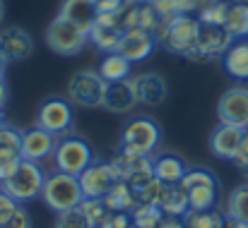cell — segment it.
I'll list each match as a JSON object with an SVG mask.
<instances>
[{
    "label": "cell",
    "instance_id": "obj_1",
    "mask_svg": "<svg viewBox=\"0 0 248 228\" xmlns=\"http://www.w3.org/2000/svg\"><path fill=\"white\" fill-rule=\"evenodd\" d=\"M198 36H200V19L195 14H178L173 19H164L162 27L155 31L157 43H162L166 51L188 58L198 51Z\"/></svg>",
    "mask_w": 248,
    "mask_h": 228
},
{
    "label": "cell",
    "instance_id": "obj_2",
    "mask_svg": "<svg viewBox=\"0 0 248 228\" xmlns=\"http://www.w3.org/2000/svg\"><path fill=\"white\" fill-rule=\"evenodd\" d=\"M41 200H44V204H46L48 209H53V212H58V214L70 212V209H78L84 202V192H82V185H80V178H78V175H70V173L53 171L51 175H46Z\"/></svg>",
    "mask_w": 248,
    "mask_h": 228
},
{
    "label": "cell",
    "instance_id": "obj_3",
    "mask_svg": "<svg viewBox=\"0 0 248 228\" xmlns=\"http://www.w3.org/2000/svg\"><path fill=\"white\" fill-rule=\"evenodd\" d=\"M44 183H46V171L41 168V163H34V161L22 158V163L0 183V187H2L15 202L27 204V202L41 197Z\"/></svg>",
    "mask_w": 248,
    "mask_h": 228
},
{
    "label": "cell",
    "instance_id": "obj_4",
    "mask_svg": "<svg viewBox=\"0 0 248 228\" xmlns=\"http://www.w3.org/2000/svg\"><path fill=\"white\" fill-rule=\"evenodd\" d=\"M94 163V149L92 144L78 137V135H65L58 140V147L53 152V166L61 173H70V175H82L84 171Z\"/></svg>",
    "mask_w": 248,
    "mask_h": 228
},
{
    "label": "cell",
    "instance_id": "obj_5",
    "mask_svg": "<svg viewBox=\"0 0 248 228\" xmlns=\"http://www.w3.org/2000/svg\"><path fill=\"white\" fill-rule=\"evenodd\" d=\"M159 140H162V128L152 118L140 115V118H133L123 128L121 149L130 154H140V156H155Z\"/></svg>",
    "mask_w": 248,
    "mask_h": 228
},
{
    "label": "cell",
    "instance_id": "obj_6",
    "mask_svg": "<svg viewBox=\"0 0 248 228\" xmlns=\"http://www.w3.org/2000/svg\"><path fill=\"white\" fill-rule=\"evenodd\" d=\"M106 82L99 75V70H80L68 79L65 84V99L78 108H101Z\"/></svg>",
    "mask_w": 248,
    "mask_h": 228
},
{
    "label": "cell",
    "instance_id": "obj_7",
    "mask_svg": "<svg viewBox=\"0 0 248 228\" xmlns=\"http://www.w3.org/2000/svg\"><path fill=\"white\" fill-rule=\"evenodd\" d=\"M87 41H89V34L63 17H56L46 27V46L58 56H78Z\"/></svg>",
    "mask_w": 248,
    "mask_h": 228
},
{
    "label": "cell",
    "instance_id": "obj_8",
    "mask_svg": "<svg viewBox=\"0 0 248 228\" xmlns=\"http://www.w3.org/2000/svg\"><path fill=\"white\" fill-rule=\"evenodd\" d=\"M118 183H121V175L111 161H94L80 175L84 197H94V200H104Z\"/></svg>",
    "mask_w": 248,
    "mask_h": 228
},
{
    "label": "cell",
    "instance_id": "obj_9",
    "mask_svg": "<svg viewBox=\"0 0 248 228\" xmlns=\"http://www.w3.org/2000/svg\"><path fill=\"white\" fill-rule=\"evenodd\" d=\"M36 125L48 130L56 137L70 135L73 128V103L68 99H48L36 113Z\"/></svg>",
    "mask_w": 248,
    "mask_h": 228
},
{
    "label": "cell",
    "instance_id": "obj_10",
    "mask_svg": "<svg viewBox=\"0 0 248 228\" xmlns=\"http://www.w3.org/2000/svg\"><path fill=\"white\" fill-rule=\"evenodd\" d=\"M217 115H219V123H224V125H234V128L248 130V89L246 86L227 89L219 96Z\"/></svg>",
    "mask_w": 248,
    "mask_h": 228
},
{
    "label": "cell",
    "instance_id": "obj_11",
    "mask_svg": "<svg viewBox=\"0 0 248 228\" xmlns=\"http://www.w3.org/2000/svg\"><path fill=\"white\" fill-rule=\"evenodd\" d=\"M121 39H123V27L118 12H99L94 27L89 29V41L104 53H116Z\"/></svg>",
    "mask_w": 248,
    "mask_h": 228
},
{
    "label": "cell",
    "instance_id": "obj_12",
    "mask_svg": "<svg viewBox=\"0 0 248 228\" xmlns=\"http://www.w3.org/2000/svg\"><path fill=\"white\" fill-rule=\"evenodd\" d=\"M58 140L56 135H51L48 130L34 125L29 130L22 132V156L27 161H34V163H44L48 158H53V152L58 147Z\"/></svg>",
    "mask_w": 248,
    "mask_h": 228
},
{
    "label": "cell",
    "instance_id": "obj_13",
    "mask_svg": "<svg viewBox=\"0 0 248 228\" xmlns=\"http://www.w3.org/2000/svg\"><path fill=\"white\" fill-rule=\"evenodd\" d=\"M0 53L5 56L7 63H19L31 58L34 53V41L29 36V31H24L22 27H2L0 29Z\"/></svg>",
    "mask_w": 248,
    "mask_h": 228
},
{
    "label": "cell",
    "instance_id": "obj_14",
    "mask_svg": "<svg viewBox=\"0 0 248 228\" xmlns=\"http://www.w3.org/2000/svg\"><path fill=\"white\" fill-rule=\"evenodd\" d=\"M130 84H133L138 103L142 106H162L169 96V84L157 72H140V75L130 77Z\"/></svg>",
    "mask_w": 248,
    "mask_h": 228
},
{
    "label": "cell",
    "instance_id": "obj_15",
    "mask_svg": "<svg viewBox=\"0 0 248 228\" xmlns=\"http://www.w3.org/2000/svg\"><path fill=\"white\" fill-rule=\"evenodd\" d=\"M22 132L12 125L0 128V183L22 163Z\"/></svg>",
    "mask_w": 248,
    "mask_h": 228
},
{
    "label": "cell",
    "instance_id": "obj_16",
    "mask_svg": "<svg viewBox=\"0 0 248 228\" xmlns=\"http://www.w3.org/2000/svg\"><path fill=\"white\" fill-rule=\"evenodd\" d=\"M155 46H157L155 34H150L145 29H128V31H123V39H121L116 53L128 58L130 63H140V60H147L152 56Z\"/></svg>",
    "mask_w": 248,
    "mask_h": 228
},
{
    "label": "cell",
    "instance_id": "obj_17",
    "mask_svg": "<svg viewBox=\"0 0 248 228\" xmlns=\"http://www.w3.org/2000/svg\"><path fill=\"white\" fill-rule=\"evenodd\" d=\"M135 106H138V99H135V91H133L130 79L106 82L104 99H101V108L104 111H108L113 115H123V113H130Z\"/></svg>",
    "mask_w": 248,
    "mask_h": 228
},
{
    "label": "cell",
    "instance_id": "obj_18",
    "mask_svg": "<svg viewBox=\"0 0 248 228\" xmlns=\"http://www.w3.org/2000/svg\"><path fill=\"white\" fill-rule=\"evenodd\" d=\"M234 43V36L222 24H202L200 22V36H198V51L212 60L217 56H224Z\"/></svg>",
    "mask_w": 248,
    "mask_h": 228
},
{
    "label": "cell",
    "instance_id": "obj_19",
    "mask_svg": "<svg viewBox=\"0 0 248 228\" xmlns=\"http://www.w3.org/2000/svg\"><path fill=\"white\" fill-rule=\"evenodd\" d=\"M244 137H246V130L219 123V128H217V130L212 132V137H210V149H212L215 156H219V158L234 161L239 149H241V144H244Z\"/></svg>",
    "mask_w": 248,
    "mask_h": 228
},
{
    "label": "cell",
    "instance_id": "obj_20",
    "mask_svg": "<svg viewBox=\"0 0 248 228\" xmlns=\"http://www.w3.org/2000/svg\"><path fill=\"white\" fill-rule=\"evenodd\" d=\"M58 17L73 22L75 27H80L82 31L89 34V29L94 27V22H96V17H99L96 0H63Z\"/></svg>",
    "mask_w": 248,
    "mask_h": 228
},
{
    "label": "cell",
    "instance_id": "obj_21",
    "mask_svg": "<svg viewBox=\"0 0 248 228\" xmlns=\"http://www.w3.org/2000/svg\"><path fill=\"white\" fill-rule=\"evenodd\" d=\"M186 173H188V166L176 154H162L155 158V178L162 185H181Z\"/></svg>",
    "mask_w": 248,
    "mask_h": 228
},
{
    "label": "cell",
    "instance_id": "obj_22",
    "mask_svg": "<svg viewBox=\"0 0 248 228\" xmlns=\"http://www.w3.org/2000/svg\"><path fill=\"white\" fill-rule=\"evenodd\" d=\"M224 58V70L234 79H248V41H234L232 48L222 56Z\"/></svg>",
    "mask_w": 248,
    "mask_h": 228
},
{
    "label": "cell",
    "instance_id": "obj_23",
    "mask_svg": "<svg viewBox=\"0 0 248 228\" xmlns=\"http://www.w3.org/2000/svg\"><path fill=\"white\" fill-rule=\"evenodd\" d=\"M159 209L164 212V216H178V219H183L186 212L190 209L188 192L181 185H166L164 192H162V200H159Z\"/></svg>",
    "mask_w": 248,
    "mask_h": 228
},
{
    "label": "cell",
    "instance_id": "obj_24",
    "mask_svg": "<svg viewBox=\"0 0 248 228\" xmlns=\"http://www.w3.org/2000/svg\"><path fill=\"white\" fill-rule=\"evenodd\" d=\"M133 63L128 58H123L121 53H106L101 65H99V75L104 77V82H123L130 79Z\"/></svg>",
    "mask_w": 248,
    "mask_h": 228
},
{
    "label": "cell",
    "instance_id": "obj_25",
    "mask_svg": "<svg viewBox=\"0 0 248 228\" xmlns=\"http://www.w3.org/2000/svg\"><path fill=\"white\" fill-rule=\"evenodd\" d=\"M104 202H106L108 212H123V214H130V212L138 207L135 192H133V187H130L125 180H121V183L104 197Z\"/></svg>",
    "mask_w": 248,
    "mask_h": 228
},
{
    "label": "cell",
    "instance_id": "obj_26",
    "mask_svg": "<svg viewBox=\"0 0 248 228\" xmlns=\"http://www.w3.org/2000/svg\"><path fill=\"white\" fill-rule=\"evenodd\" d=\"M224 29L234 39L248 36V7L246 5H239V2H232L229 0V10H227V17H224Z\"/></svg>",
    "mask_w": 248,
    "mask_h": 228
},
{
    "label": "cell",
    "instance_id": "obj_27",
    "mask_svg": "<svg viewBox=\"0 0 248 228\" xmlns=\"http://www.w3.org/2000/svg\"><path fill=\"white\" fill-rule=\"evenodd\" d=\"M227 219H236V221H244L248 224V183L234 187L227 197V209H224Z\"/></svg>",
    "mask_w": 248,
    "mask_h": 228
},
{
    "label": "cell",
    "instance_id": "obj_28",
    "mask_svg": "<svg viewBox=\"0 0 248 228\" xmlns=\"http://www.w3.org/2000/svg\"><path fill=\"white\" fill-rule=\"evenodd\" d=\"M183 224H186V228H224L227 216L215 212V209H205V212L188 209L183 216Z\"/></svg>",
    "mask_w": 248,
    "mask_h": 228
},
{
    "label": "cell",
    "instance_id": "obj_29",
    "mask_svg": "<svg viewBox=\"0 0 248 228\" xmlns=\"http://www.w3.org/2000/svg\"><path fill=\"white\" fill-rule=\"evenodd\" d=\"M130 219L135 228H159V224L164 221V212L155 204H138L130 212Z\"/></svg>",
    "mask_w": 248,
    "mask_h": 228
},
{
    "label": "cell",
    "instance_id": "obj_30",
    "mask_svg": "<svg viewBox=\"0 0 248 228\" xmlns=\"http://www.w3.org/2000/svg\"><path fill=\"white\" fill-rule=\"evenodd\" d=\"M186 192H188V204L195 212L215 209V204H217V187L215 185H200V187H190Z\"/></svg>",
    "mask_w": 248,
    "mask_h": 228
},
{
    "label": "cell",
    "instance_id": "obj_31",
    "mask_svg": "<svg viewBox=\"0 0 248 228\" xmlns=\"http://www.w3.org/2000/svg\"><path fill=\"white\" fill-rule=\"evenodd\" d=\"M164 187L166 185H162L157 178H150L147 183L133 187V192H135V202H138V204H155V207H159V200H162Z\"/></svg>",
    "mask_w": 248,
    "mask_h": 228
},
{
    "label": "cell",
    "instance_id": "obj_32",
    "mask_svg": "<svg viewBox=\"0 0 248 228\" xmlns=\"http://www.w3.org/2000/svg\"><path fill=\"white\" fill-rule=\"evenodd\" d=\"M227 10H229V0H217V2H210V5L200 7L198 10V19L202 24H222L224 27Z\"/></svg>",
    "mask_w": 248,
    "mask_h": 228
},
{
    "label": "cell",
    "instance_id": "obj_33",
    "mask_svg": "<svg viewBox=\"0 0 248 228\" xmlns=\"http://www.w3.org/2000/svg\"><path fill=\"white\" fill-rule=\"evenodd\" d=\"M80 209L87 214V219H89L96 228L101 226V224L106 221V216L111 214L108 207H106V202H104V200H94V197H84V202L80 204Z\"/></svg>",
    "mask_w": 248,
    "mask_h": 228
},
{
    "label": "cell",
    "instance_id": "obj_34",
    "mask_svg": "<svg viewBox=\"0 0 248 228\" xmlns=\"http://www.w3.org/2000/svg\"><path fill=\"white\" fill-rule=\"evenodd\" d=\"M200 185H215L217 187V178L207 168H188V173L181 180V187L190 190V187H200Z\"/></svg>",
    "mask_w": 248,
    "mask_h": 228
},
{
    "label": "cell",
    "instance_id": "obj_35",
    "mask_svg": "<svg viewBox=\"0 0 248 228\" xmlns=\"http://www.w3.org/2000/svg\"><path fill=\"white\" fill-rule=\"evenodd\" d=\"M56 228H96L84 214L82 209H70V212H63L58 214V221H56Z\"/></svg>",
    "mask_w": 248,
    "mask_h": 228
},
{
    "label": "cell",
    "instance_id": "obj_36",
    "mask_svg": "<svg viewBox=\"0 0 248 228\" xmlns=\"http://www.w3.org/2000/svg\"><path fill=\"white\" fill-rule=\"evenodd\" d=\"M2 228H34V221H31V214L24 209V204H19L15 209V214L7 219V224Z\"/></svg>",
    "mask_w": 248,
    "mask_h": 228
},
{
    "label": "cell",
    "instance_id": "obj_37",
    "mask_svg": "<svg viewBox=\"0 0 248 228\" xmlns=\"http://www.w3.org/2000/svg\"><path fill=\"white\" fill-rule=\"evenodd\" d=\"M19 207V202H15L2 187H0V228L7 224V219L15 214V209Z\"/></svg>",
    "mask_w": 248,
    "mask_h": 228
},
{
    "label": "cell",
    "instance_id": "obj_38",
    "mask_svg": "<svg viewBox=\"0 0 248 228\" xmlns=\"http://www.w3.org/2000/svg\"><path fill=\"white\" fill-rule=\"evenodd\" d=\"M99 228H135V226H133L130 214H123V212H111V214L106 216V221H104Z\"/></svg>",
    "mask_w": 248,
    "mask_h": 228
},
{
    "label": "cell",
    "instance_id": "obj_39",
    "mask_svg": "<svg viewBox=\"0 0 248 228\" xmlns=\"http://www.w3.org/2000/svg\"><path fill=\"white\" fill-rule=\"evenodd\" d=\"M234 163H236V166L248 175V135L244 137V144H241V149H239V154H236Z\"/></svg>",
    "mask_w": 248,
    "mask_h": 228
},
{
    "label": "cell",
    "instance_id": "obj_40",
    "mask_svg": "<svg viewBox=\"0 0 248 228\" xmlns=\"http://www.w3.org/2000/svg\"><path fill=\"white\" fill-rule=\"evenodd\" d=\"M159 228H186V224L178 216H164V221L159 224Z\"/></svg>",
    "mask_w": 248,
    "mask_h": 228
},
{
    "label": "cell",
    "instance_id": "obj_41",
    "mask_svg": "<svg viewBox=\"0 0 248 228\" xmlns=\"http://www.w3.org/2000/svg\"><path fill=\"white\" fill-rule=\"evenodd\" d=\"M7 106V84H5V79H0V111Z\"/></svg>",
    "mask_w": 248,
    "mask_h": 228
},
{
    "label": "cell",
    "instance_id": "obj_42",
    "mask_svg": "<svg viewBox=\"0 0 248 228\" xmlns=\"http://www.w3.org/2000/svg\"><path fill=\"white\" fill-rule=\"evenodd\" d=\"M224 228H248V224H244V221H236V219H227Z\"/></svg>",
    "mask_w": 248,
    "mask_h": 228
},
{
    "label": "cell",
    "instance_id": "obj_43",
    "mask_svg": "<svg viewBox=\"0 0 248 228\" xmlns=\"http://www.w3.org/2000/svg\"><path fill=\"white\" fill-rule=\"evenodd\" d=\"M5 70H7V60H5V56L0 53V79L5 77Z\"/></svg>",
    "mask_w": 248,
    "mask_h": 228
},
{
    "label": "cell",
    "instance_id": "obj_44",
    "mask_svg": "<svg viewBox=\"0 0 248 228\" xmlns=\"http://www.w3.org/2000/svg\"><path fill=\"white\" fill-rule=\"evenodd\" d=\"M5 27V2L0 0V29Z\"/></svg>",
    "mask_w": 248,
    "mask_h": 228
},
{
    "label": "cell",
    "instance_id": "obj_45",
    "mask_svg": "<svg viewBox=\"0 0 248 228\" xmlns=\"http://www.w3.org/2000/svg\"><path fill=\"white\" fill-rule=\"evenodd\" d=\"M195 2H198V10H200V7H205V5H210V2H217V0H195Z\"/></svg>",
    "mask_w": 248,
    "mask_h": 228
},
{
    "label": "cell",
    "instance_id": "obj_46",
    "mask_svg": "<svg viewBox=\"0 0 248 228\" xmlns=\"http://www.w3.org/2000/svg\"><path fill=\"white\" fill-rule=\"evenodd\" d=\"M104 2H123V0H96V5H104Z\"/></svg>",
    "mask_w": 248,
    "mask_h": 228
},
{
    "label": "cell",
    "instance_id": "obj_47",
    "mask_svg": "<svg viewBox=\"0 0 248 228\" xmlns=\"http://www.w3.org/2000/svg\"><path fill=\"white\" fill-rule=\"evenodd\" d=\"M232 2H239V5H246L248 7V0H232Z\"/></svg>",
    "mask_w": 248,
    "mask_h": 228
},
{
    "label": "cell",
    "instance_id": "obj_48",
    "mask_svg": "<svg viewBox=\"0 0 248 228\" xmlns=\"http://www.w3.org/2000/svg\"><path fill=\"white\" fill-rule=\"evenodd\" d=\"M5 125V118H2V111H0V128Z\"/></svg>",
    "mask_w": 248,
    "mask_h": 228
},
{
    "label": "cell",
    "instance_id": "obj_49",
    "mask_svg": "<svg viewBox=\"0 0 248 228\" xmlns=\"http://www.w3.org/2000/svg\"><path fill=\"white\" fill-rule=\"evenodd\" d=\"M145 2H152V0H145Z\"/></svg>",
    "mask_w": 248,
    "mask_h": 228
}]
</instances>
